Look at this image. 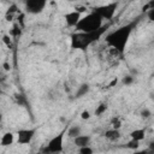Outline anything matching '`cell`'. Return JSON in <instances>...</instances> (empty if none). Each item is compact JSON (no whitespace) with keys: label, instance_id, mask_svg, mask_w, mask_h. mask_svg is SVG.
Listing matches in <instances>:
<instances>
[{"label":"cell","instance_id":"obj_1","mask_svg":"<svg viewBox=\"0 0 154 154\" xmlns=\"http://www.w3.org/2000/svg\"><path fill=\"white\" fill-rule=\"evenodd\" d=\"M137 23H138V18L136 20L131 22V23L122 25V26L117 28L116 30L109 31L108 34H106V36H105L106 45L109 48L118 52L119 55H123L125 53V49H126V46L129 43L130 36H131L134 29L136 28Z\"/></svg>","mask_w":154,"mask_h":154},{"label":"cell","instance_id":"obj_2","mask_svg":"<svg viewBox=\"0 0 154 154\" xmlns=\"http://www.w3.org/2000/svg\"><path fill=\"white\" fill-rule=\"evenodd\" d=\"M109 24H103L100 29L95 31H75L70 35V47L72 49H79V51H85L88 47L97 42L108 30Z\"/></svg>","mask_w":154,"mask_h":154},{"label":"cell","instance_id":"obj_3","mask_svg":"<svg viewBox=\"0 0 154 154\" xmlns=\"http://www.w3.org/2000/svg\"><path fill=\"white\" fill-rule=\"evenodd\" d=\"M103 25V19L94 11H90L89 13H87L85 16H82V18L79 19L78 24L76 25V31H95L97 29H100Z\"/></svg>","mask_w":154,"mask_h":154},{"label":"cell","instance_id":"obj_4","mask_svg":"<svg viewBox=\"0 0 154 154\" xmlns=\"http://www.w3.org/2000/svg\"><path fill=\"white\" fill-rule=\"evenodd\" d=\"M66 130H67V128H65L58 135L53 136L47 142V144L42 148V152L43 153H61L64 150V137H65Z\"/></svg>","mask_w":154,"mask_h":154},{"label":"cell","instance_id":"obj_5","mask_svg":"<svg viewBox=\"0 0 154 154\" xmlns=\"http://www.w3.org/2000/svg\"><path fill=\"white\" fill-rule=\"evenodd\" d=\"M117 8H118V2L114 1V2H109V4H105V5H99V6H95L91 8V11L96 12L103 20H112L116 12H117Z\"/></svg>","mask_w":154,"mask_h":154},{"label":"cell","instance_id":"obj_6","mask_svg":"<svg viewBox=\"0 0 154 154\" xmlns=\"http://www.w3.org/2000/svg\"><path fill=\"white\" fill-rule=\"evenodd\" d=\"M37 128H29V129H19L16 132V141L18 144H30L36 135Z\"/></svg>","mask_w":154,"mask_h":154},{"label":"cell","instance_id":"obj_7","mask_svg":"<svg viewBox=\"0 0 154 154\" xmlns=\"http://www.w3.org/2000/svg\"><path fill=\"white\" fill-rule=\"evenodd\" d=\"M48 0H25L24 10L29 14H40L47 6Z\"/></svg>","mask_w":154,"mask_h":154},{"label":"cell","instance_id":"obj_8","mask_svg":"<svg viewBox=\"0 0 154 154\" xmlns=\"http://www.w3.org/2000/svg\"><path fill=\"white\" fill-rule=\"evenodd\" d=\"M81 18H82L81 11H77V8H76L75 11L67 12V13L64 16L65 23L67 24V26H71V28H76V25L78 24V22H79Z\"/></svg>","mask_w":154,"mask_h":154},{"label":"cell","instance_id":"obj_9","mask_svg":"<svg viewBox=\"0 0 154 154\" xmlns=\"http://www.w3.org/2000/svg\"><path fill=\"white\" fill-rule=\"evenodd\" d=\"M72 141H73V144L77 147V148H79V147H84V146H89L90 144V142H91V136L90 135H78L77 137H75V138H72Z\"/></svg>","mask_w":154,"mask_h":154},{"label":"cell","instance_id":"obj_10","mask_svg":"<svg viewBox=\"0 0 154 154\" xmlns=\"http://www.w3.org/2000/svg\"><path fill=\"white\" fill-rule=\"evenodd\" d=\"M120 137H122V134H120L119 129L111 128V129L106 130V132H105V138L108 140L109 142H117Z\"/></svg>","mask_w":154,"mask_h":154},{"label":"cell","instance_id":"obj_11","mask_svg":"<svg viewBox=\"0 0 154 154\" xmlns=\"http://www.w3.org/2000/svg\"><path fill=\"white\" fill-rule=\"evenodd\" d=\"M129 136H130V138H131V140H135V141L141 142V141H143V140H144V137H146V129H143V128L134 129L132 131H130Z\"/></svg>","mask_w":154,"mask_h":154},{"label":"cell","instance_id":"obj_12","mask_svg":"<svg viewBox=\"0 0 154 154\" xmlns=\"http://www.w3.org/2000/svg\"><path fill=\"white\" fill-rule=\"evenodd\" d=\"M14 134L11 132V131H7L5 132L2 136H1V140H0V144L1 147H10L11 144H13L14 142Z\"/></svg>","mask_w":154,"mask_h":154},{"label":"cell","instance_id":"obj_13","mask_svg":"<svg viewBox=\"0 0 154 154\" xmlns=\"http://www.w3.org/2000/svg\"><path fill=\"white\" fill-rule=\"evenodd\" d=\"M143 11H146V16L147 18L154 23V0H150L144 7H143Z\"/></svg>","mask_w":154,"mask_h":154},{"label":"cell","instance_id":"obj_14","mask_svg":"<svg viewBox=\"0 0 154 154\" xmlns=\"http://www.w3.org/2000/svg\"><path fill=\"white\" fill-rule=\"evenodd\" d=\"M66 134H67V136H69L70 138H75V137H77L78 135L82 134V129H81L79 125H71L70 128H67Z\"/></svg>","mask_w":154,"mask_h":154},{"label":"cell","instance_id":"obj_15","mask_svg":"<svg viewBox=\"0 0 154 154\" xmlns=\"http://www.w3.org/2000/svg\"><path fill=\"white\" fill-rule=\"evenodd\" d=\"M107 108H108L107 102H101L99 106H96V109H95V116H97V117L102 116V114H103V113L107 111Z\"/></svg>","mask_w":154,"mask_h":154},{"label":"cell","instance_id":"obj_16","mask_svg":"<svg viewBox=\"0 0 154 154\" xmlns=\"http://www.w3.org/2000/svg\"><path fill=\"white\" fill-rule=\"evenodd\" d=\"M78 152L82 153V154H91V153H94V149H93V148L90 147V144H89V146L79 147V148H78Z\"/></svg>","mask_w":154,"mask_h":154},{"label":"cell","instance_id":"obj_17","mask_svg":"<svg viewBox=\"0 0 154 154\" xmlns=\"http://www.w3.org/2000/svg\"><path fill=\"white\" fill-rule=\"evenodd\" d=\"M138 146H140V142L138 141H135V140H131V138L126 143V148H129V149H137Z\"/></svg>","mask_w":154,"mask_h":154},{"label":"cell","instance_id":"obj_18","mask_svg":"<svg viewBox=\"0 0 154 154\" xmlns=\"http://www.w3.org/2000/svg\"><path fill=\"white\" fill-rule=\"evenodd\" d=\"M122 126V120L119 118H113L111 120V128H114V129H120Z\"/></svg>","mask_w":154,"mask_h":154},{"label":"cell","instance_id":"obj_19","mask_svg":"<svg viewBox=\"0 0 154 154\" xmlns=\"http://www.w3.org/2000/svg\"><path fill=\"white\" fill-rule=\"evenodd\" d=\"M88 89H89V87H88V84H83L81 88H79V90H78V93H77V96L79 97L81 95H83V94H85L87 91H88Z\"/></svg>","mask_w":154,"mask_h":154},{"label":"cell","instance_id":"obj_20","mask_svg":"<svg viewBox=\"0 0 154 154\" xmlns=\"http://www.w3.org/2000/svg\"><path fill=\"white\" fill-rule=\"evenodd\" d=\"M141 116H142V118H149L150 116H152V113H150V111L148 109V108H144V109H142V112H141Z\"/></svg>","mask_w":154,"mask_h":154},{"label":"cell","instance_id":"obj_21","mask_svg":"<svg viewBox=\"0 0 154 154\" xmlns=\"http://www.w3.org/2000/svg\"><path fill=\"white\" fill-rule=\"evenodd\" d=\"M81 118H82L83 120H88V119L90 118V112L87 111V109H84V111L81 113Z\"/></svg>","mask_w":154,"mask_h":154},{"label":"cell","instance_id":"obj_22","mask_svg":"<svg viewBox=\"0 0 154 154\" xmlns=\"http://www.w3.org/2000/svg\"><path fill=\"white\" fill-rule=\"evenodd\" d=\"M134 82V77H131V76H126L124 79H123V83L125 84V85H129V84H131Z\"/></svg>","mask_w":154,"mask_h":154}]
</instances>
